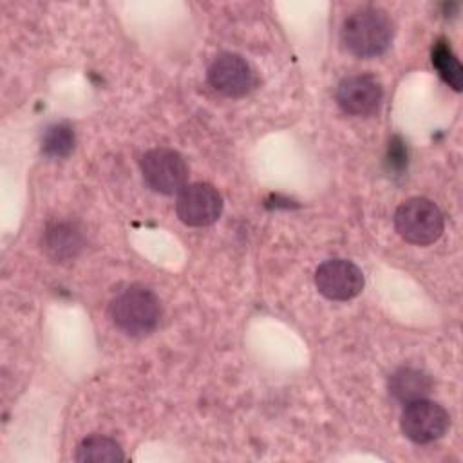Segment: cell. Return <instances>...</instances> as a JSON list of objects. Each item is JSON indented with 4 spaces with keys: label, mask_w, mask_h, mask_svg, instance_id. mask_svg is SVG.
<instances>
[{
    "label": "cell",
    "mask_w": 463,
    "mask_h": 463,
    "mask_svg": "<svg viewBox=\"0 0 463 463\" xmlns=\"http://www.w3.org/2000/svg\"><path fill=\"white\" fill-rule=\"evenodd\" d=\"M340 38L353 56L374 58L389 49L394 38V24L383 9L362 7L344 20Z\"/></svg>",
    "instance_id": "cell-1"
},
{
    "label": "cell",
    "mask_w": 463,
    "mask_h": 463,
    "mask_svg": "<svg viewBox=\"0 0 463 463\" xmlns=\"http://www.w3.org/2000/svg\"><path fill=\"white\" fill-rule=\"evenodd\" d=\"M112 324L128 336L150 335L161 320V302L145 286H130L118 293L109 307Z\"/></svg>",
    "instance_id": "cell-2"
},
{
    "label": "cell",
    "mask_w": 463,
    "mask_h": 463,
    "mask_svg": "<svg viewBox=\"0 0 463 463\" xmlns=\"http://www.w3.org/2000/svg\"><path fill=\"white\" fill-rule=\"evenodd\" d=\"M443 213L427 197H411L394 212V228L400 237L416 246L436 242L443 233Z\"/></svg>",
    "instance_id": "cell-3"
},
{
    "label": "cell",
    "mask_w": 463,
    "mask_h": 463,
    "mask_svg": "<svg viewBox=\"0 0 463 463\" xmlns=\"http://www.w3.org/2000/svg\"><path fill=\"white\" fill-rule=\"evenodd\" d=\"M139 166L145 183L157 194L174 195L186 186L188 165L184 157L172 148L157 146L145 152Z\"/></svg>",
    "instance_id": "cell-4"
},
{
    "label": "cell",
    "mask_w": 463,
    "mask_h": 463,
    "mask_svg": "<svg viewBox=\"0 0 463 463\" xmlns=\"http://www.w3.org/2000/svg\"><path fill=\"white\" fill-rule=\"evenodd\" d=\"M449 425V412L441 405L425 398L405 403L400 420L402 432L414 443H430L439 439L447 432Z\"/></svg>",
    "instance_id": "cell-5"
},
{
    "label": "cell",
    "mask_w": 463,
    "mask_h": 463,
    "mask_svg": "<svg viewBox=\"0 0 463 463\" xmlns=\"http://www.w3.org/2000/svg\"><path fill=\"white\" fill-rule=\"evenodd\" d=\"M222 212V197L215 186L208 183L186 184L175 201V213L186 226L213 224Z\"/></svg>",
    "instance_id": "cell-6"
},
{
    "label": "cell",
    "mask_w": 463,
    "mask_h": 463,
    "mask_svg": "<svg viewBox=\"0 0 463 463\" xmlns=\"http://www.w3.org/2000/svg\"><path fill=\"white\" fill-rule=\"evenodd\" d=\"M362 269L347 259L324 260L315 271V286L329 300H349L364 289Z\"/></svg>",
    "instance_id": "cell-7"
},
{
    "label": "cell",
    "mask_w": 463,
    "mask_h": 463,
    "mask_svg": "<svg viewBox=\"0 0 463 463\" xmlns=\"http://www.w3.org/2000/svg\"><path fill=\"white\" fill-rule=\"evenodd\" d=\"M335 99L345 114L371 116L383 99V87L373 74H349L336 85Z\"/></svg>",
    "instance_id": "cell-8"
},
{
    "label": "cell",
    "mask_w": 463,
    "mask_h": 463,
    "mask_svg": "<svg viewBox=\"0 0 463 463\" xmlns=\"http://www.w3.org/2000/svg\"><path fill=\"white\" fill-rule=\"evenodd\" d=\"M208 81L222 96L239 98L253 89L255 74L241 54L222 52L210 63Z\"/></svg>",
    "instance_id": "cell-9"
},
{
    "label": "cell",
    "mask_w": 463,
    "mask_h": 463,
    "mask_svg": "<svg viewBox=\"0 0 463 463\" xmlns=\"http://www.w3.org/2000/svg\"><path fill=\"white\" fill-rule=\"evenodd\" d=\"M85 246V233L72 219L49 221L42 232V248L56 262L74 259Z\"/></svg>",
    "instance_id": "cell-10"
},
{
    "label": "cell",
    "mask_w": 463,
    "mask_h": 463,
    "mask_svg": "<svg viewBox=\"0 0 463 463\" xmlns=\"http://www.w3.org/2000/svg\"><path fill=\"white\" fill-rule=\"evenodd\" d=\"M432 389V380L427 373L414 367H400L389 378V392L400 403H411L425 398Z\"/></svg>",
    "instance_id": "cell-11"
},
{
    "label": "cell",
    "mask_w": 463,
    "mask_h": 463,
    "mask_svg": "<svg viewBox=\"0 0 463 463\" xmlns=\"http://www.w3.org/2000/svg\"><path fill=\"white\" fill-rule=\"evenodd\" d=\"M76 461L81 463H114V461H121L125 459L123 449L119 447V443L109 436H89L85 438L78 449H76Z\"/></svg>",
    "instance_id": "cell-12"
},
{
    "label": "cell",
    "mask_w": 463,
    "mask_h": 463,
    "mask_svg": "<svg viewBox=\"0 0 463 463\" xmlns=\"http://www.w3.org/2000/svg\"><path fill=\"white\" fill-rule=\"evenodd\" d=\"M430 60H432V65L436 67L438 74L443 78V81L449 83L454 90H461L463 69L445 38L436 40V43L432 45V51H430Z\"/></svg>",
    "instance_id": "cell-13"
},
{
    "label": "cell",
    "mask_w": 463,
    "mask_h": 463,
    "mask_svg": "<svg viewBox=\"0 0 463 463\" xmlns=\"http://www.w3.org/2000/svg\"><path fill=\"white\" fill-rule=\"evenodd\" d=\"M76 143L74 128L69 123H52L43 130L42 152L47 157H67Z\"/></svg>",
    "instance_id": "cell-14"
},
{
    "label": "cell",
    "mask_w": 463,
    "mask_h": 463,
    "mask_svg": "<svg viewBox=\"0 0 463 463\" xmlns=\"http://www.w3.org/2000/svg\"><path fill=\"white\" fill-rule=\"evenodd\" d=\"M387 163L391 165L392 170H403L407 166V150L403 146V143L394 137L389 143V152H387Z\"/></svg>",
    "instance_id": "cell-15"
}]
</instances>
